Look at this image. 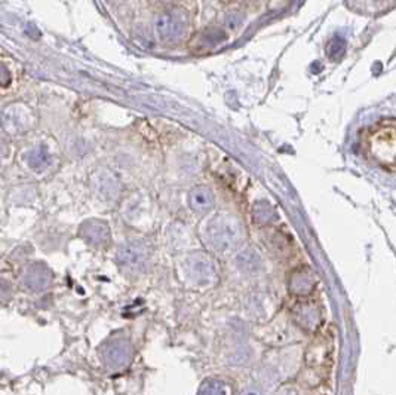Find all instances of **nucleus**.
Instances as JSON below:
<instances>
[{
    "label": "nucleus",
    "mask_w": 396,
    "mask_h": 395,
    "mask_svg": "<svg viewBox=\"0 0 396 395\" xmlns=\"http://www.w3.org/2000/svg\"><path fill=\"white\" fill-rule=\"evenodd\" d=\"M240 269H247L249 266L251 271H256V266L260 265V259L256 255V251H245L244 255L239 256Z\"/></svg>",
    "instance_id": "13"
},
{
    "label": "nucleus",
    "mask_w": 396,
    "mask_h": 395,
    "mask_svg": "<svg viewBox=\"0 0 396 395\" xmlns=\"http://www.w3.org/2000/svg\"><path fill=\"white\" fill-rule=\"evenodd\" d=\"M254 217H256V220L261 225H266V223H270L273 218H274V214H273V210L269 207V204H257L256 207V210H254Z\"/></svg>",
    "instance_id": "12"
},
{
    "label": "nucleus",
    "mask_w": 396,
    "mask_h": 395,
    "mask_svg": "<svg viewBox=\"0 0 396 395\" xmlns=\"http://www.w3.org/2000/svg\"><path fill=\"white\" fill-rule=\"evenodd\" d=\"M83 236L90 244L94 245H104L110 239V230L106 223L101 222H91L83 227Z\"/></svg>",
    "instance_id": "10"
},
{
    "label": "nucleus",
    "mask_w": 396,
    "mask_h": 395,
    "mask_svg": "<svg viewBox=\"0 0 396 395\" xmlns=\"http://www.w3.org/2000/svg\"><path fill=\"white\" fill-rule=\"evenodd\" d=\"M189 205L196 213H208L214 207V193L205 186H197L189 193Z\"/></svg>",
    "instance_id": "9"
},
{
    "label": "nucleus",
    "mask_w": 396,
    "mask_h": 395,
    "mask_svg": "<svg viewBox=\"0 0 396 395\" xmlns=\"http://www.w3.org/2000/svg\"><path fill=\"white\" fill-rule=\"evenodd\" d=\"M315 275L309 268H297L290 273L288 290L291 294L304 298L313 291Z\"/></svg>",
    "instance_id": "7"
},
{
    "label": "nucleus",
    "mask_w": 396,
    "mask_h": 395,
    "mask_svg": "<svg viewBox=\"0 0 396 395\" xmlns=\"http://www.w3.org/2000/svg\"><path fill=\"white\" fill-rule=\"evenodd\" d=\"M370 150L374 159L379 161L383 166H393L395 162V127L393 122L390 127L384 124L377 128L371 134Z\"/></svg>",
    "instance_id": "4"
},
{
    "label": "nucleus",
    "mask_w": 396,
    "mask_h": 395,
    "mask_svg": "<svg viewBox=\"0 0 396 395\" xmlns=\"http://www.w3.org/2000/svg\"><path fill=\"white\" fill-rule=\"evenodd\" d=\"M233 389L227 382L220 379H206L197 395H232Z\"/></svg>",
    "instance_id": "11"
},
{
    "label": "nucleus",
    "mask_w": 396,
    "mask_h": 395,
    "mask_svg": "<svg viewBox=\"0 0 396 395\" xmlns=\"http://www.w3.org/2000/svg\"><path fill=\"white\" fill-rule=\"evenodd\" d=\"M277 395H299V392H297L294 388H290V387H285L282 389H279V392Z\"/></svg>",
    "instance_id": "15"
},
{
    "label": "nucleus",
    "mask_w": 396,
    "mask_h": 395,
    "mask_svg": "<svg viewBox=\"0 0 396 395\" xmlns=\"http://www.w3.org/2000/svg\"><path fill=\"white\" fill-rule=\"evenodd\" d=\"M294 315L297 323H299V325H302L304 330H316L319 324H321V312H319V309L313 303H300L295 308Z\"/></svg>",
    "instance_id": "8"
},
{
    "label": "nucleus",
    "mask_w": 396,
    "mask_h": 395,
    "mask_svg": "<svg viewBox=\"0 0 396 395\" xmlns=\"http://www.w3.org/2000/svg\"><path fill=\"white\" fill-rule=\"evenodd\" d=\"M150 248L141 241H131L117 251L119 266L129 275H138L145 272L150 263Z\"/></svg>",
    "instance_id": "3"
},
{
    "label": "nucleus",
    "mask_w": 396,
    "mask_h": 395,
    "mask_svg": "<svg viewBox=\"0 0 396 395\" xmlns=\"http://www.w3.org/2000/svg\"><path fill=\"white\" fill-rule=\"evenodd\" d=\"M240 395H264V394L258 385H254V383H252V385H248L247 388L242 389Z\"/></svg>",
    "instance_id": "14"
},
{
    "label": "nucleus",
    "mask_w": 396,
    "mask_h": 395,
    "mask_svg": "<svg viewBox=\"0 0 396 395\" xmlns=\"http://www.w3.org/2000/svg\"><path fill=\"white\" fill-rule=\"evenodd\" d=\"M185 30V19L181 13H167L156 19V33L162 40L179 39Z\"/></svg>",
    "instance_id": "6"
},
{
    "label": "nucleus",
    "mask_w": 396,
    "mask_h": 395,
    "mask_svg": "<svg viewBox=\"0 0 396 395\" xmlns=\"http://www.w3.org/2000/svg\"><path fill=\"white\" fill-rule=\"evenodd\" d=\"M187 277L196 285L208 287L218 280V266L214 257L204 251H196L185 259Z\"/></svg>",
    "instance_id": "2"
},
{
    "label": "nucleus",
    "mask_w": 396,
    "mask_h": 395,
    "mask_svg": "<svg viewBox=\"0 0 396 395\" xmlns=\"http://www.w3.org/2000/svg\"><path fill=\"white\" fill-rule=\"evenodd\" d=\"M101 357L108 369L122 370L132 360V345L125 337H113L103 346Z\"/></svg>",
    "instance_id": "5"
},
{
    "label": "nucleus",
    "mask_w": 396,
    "mask_h": 395,
    "mask_svg": "<svg viewBox=\"0 0 396 395\" xmlns=\"http://www.w3.org/2000/svg\"><path fill=\"white\" fill-rule=\"evenodd\" d=\"M205 239L215 253L230 255L244 243V225L235 216H215L205 226Z\"/></svg>",
    "instance_id": "1"
}]
</instances>
